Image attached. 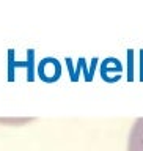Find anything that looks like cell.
Listing matches in <instances>:
<instances>
[{
    "instance_id": "cell-1",
    "label": "cell",
    "mask_w": 143,
    "mask_h": 151,
    "mask_svg": "<svg viewBox=\"0 0 143 151\" xmlns=\"http://www.w3.org/2000/svg\"><path fill=\"white\" fill-rule=\"evenodd\" d=\"M123 74V63L116 57H107V58L102 60L101 63V76L106 82H116V80L121 79Z\"/></svg>"
},
{
    "instance_id": "cell-3",
    "label": "cell",
    "mask_w": 143,
    "mask_h": 151,
    "mask_svg": "<svg viewBox=\"0 0 143 151\" xmlns=\"http://www.w3.org/2000/svg\"><path fill=\"white\" fill-rule=\"evenodd\" d=\"M140 79L143 80V49L140 50Z\"/></svg>"
},
{
    "instance_id": "cell-2",
    "label": "cell",
    "mask_w": 143,
    "mask_h": 151,
    "mask_svg": "<svg viewBox=\"0 0 143 151\" xmlns=\"http://www.w3.org/2000/svg\"><path fill=\"white\" fill-rule=\"evenodd\" d=\"M40 73H41V77L47 80V82H52V80L58 79L60 76V65L55 58H46L41 61V66H40Z\"/></svg>"
}]
</instances>
